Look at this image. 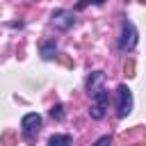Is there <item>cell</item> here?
<instances>
[{
  "label": "cell",
  "instance_id": "ba28073f",
  "mask_svg": "<svg viewBox=\"0 0 146 146\" xmlns=\"http://www.w3.org/2000/svg\"><path fill=\"white\" fill-rule=\"evenodd\" d=\"M48 146H73V137L71 135H52L48 139Z\"/></svg>",
  "mask_w": 146,
  "mask_h": 146
},
{
  "label": "cell",
  "instance_id": "30bf717a",
  "mask_svg": "<svg viewBox=\"0 0 146 146\" xmlns=\"http://www.w3.org/2000/svg\"><path fill=\"white\" fill-rule=\"evenodd\" d=\"M94 146H112V137H110V135H105V137L96 139V144H94Z\"/></svg>",
  "mask_w": 146,
  "mask_h": 146
},
{
  "label": "cell",
  "instance_id": "3957f363",
  "mask_svg": "<svg viewBox=\"0 0 146 146\" xmlns=\"http://www.w3.org/2000/svg\"><path fill=\"white\" fill-rule=\"evenodd\" d=\"M107 105H110V91H107V89L94 94V96H91V105H89V116L96 119V121L105 119V114H107Z\"/></svg>",
  "mask_w": 146,
  "mask_h": 146
},
{
  "label": "cell",
  "instance_id": "8992f818",
  "mask_svg": "<svg viewBox=\"0 0 146 146\" xmlns=\"http://www.w3.org/2000/svg\"><path fill=\"white\" fill-rule=\"evenodd\" d=\"M103 89H105V73L103 71L89 73V78H87V91H89V96H94V94H98Z\"/></svg>",
  "mask_w": 146,
  "mask_h": 146
},
{
  "label": "cell",
  "instance_id": "52a82bcc",
  "mask_svg": "<svg viewBox=\"0 0 146 146\" xmlns=\"http://www.w3.org/2000/svg\"><path fill=\"white\" fill-rule=\"evenodd\" d=\"M39 50H41V57H43V59H52L55 52H57V43H55V39L43 41V43L39 46Z\"/></svg>",
  "mask_w": 146,
  "mask_h": 146
},
{
  "label": "cell",
  "instance_id": "6da1fadb",
  "mask_svg": "<svg viewBox=\"0 0 146 146\" xmlns=\"http://www.w3.org/2000/svg\"><path fill=\"white\" fill-rule=\"evenodd\" d=\"M137 41H139V34H137L135 23H132V21H128V18H123V25H121V36H119V50L130 52V50H135Z\"/></svg>",
  "mask_w": 146,
  "mask_h": 146
},
{
  "label": "cell",
  "instance_id": "277c9868",
  "mask_svg": "<svg viewBox=\"0 0 146 146\" xmlns=\"http://www.w3.org/2000/svg\"><path fill=\"white\" fill-rule=\"evenodd\" d=\"M39 130H41V116H39L36 112L25 114V116H23V121H21V132H23V137L34 139V137L39 135Z\"/></svg>",
  "mask_w": 146,
  "mask_h": 146
},
{
  "label": "cell",
  "instance_id": "5b68a950",
  "mask_svg": "<svg viewBox=\"0 0 146 146\" xmlns=\"http://www.w3.org/2000/svg\"><path fill=\"white\" fill-rule=\"evenodd\" d=\"M52 25H55V30H62V32L71 30L75 25L73 11H68V9H55L52 11Z\"/></svg>",
  "mask_w": 146,
  "mask_h": 146
},
{
  "label": "cell",
  "instance_id": "9c48e42d",
  "mask_svg": "<svg viewBox=\"0 0 146 146\" xmlns=\"http://www.w3.org/2000/svg\"><path fill=\"white\" fill-rule=\"evenodd\" d=\"M50 116L57 119V121H64V105H62V103L52 105V107H50Z\"/></svg>",
  "mask_w": 146,
  "mask_h": 146
},
{
  "label": "cell",
  "instance_id": "7a4b0ae2",
  "mask_svg": "<svg viewBox=\"0 0 146 146\" xmlns=\"http://www.w3.org/2000/svg\"><path fill=\"white\" fill-rule=\"evenodd\" d=\"M132 91L128 84H119L116 87V114L119 119H125L130 112H132Z\"/></svg>",
  "mask_w": 146,
  "mask_h": 146
},
{
  "label": "cell",
  "instance_id": "8fae6325",
  "mask_svg": "<svg viewBox=\"0 0 146 146\" xmlns=\"http://www.w3.org/2000/svg\"><path fill=\"white\" fill-rule=\"evenodd\" d=\"M105 0H91V5H103Z\"/></svg>",
  "mask_w": 146,
  "mask_h": 146
}]
</instances>
